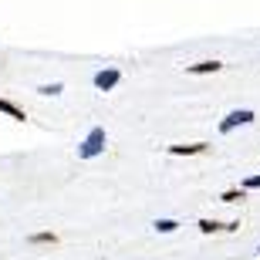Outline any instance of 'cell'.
Wrapping results in <instances>:
<instances>
[{"label": "cell", "mask_w": 260, "mask_h": 260, "mask_svg": "<svg viewBox=\"0 0 260 260\" xmlns=\"http://www.w3.org/2000/svg\"><path fill=\"white\" fill-rule=\"evenodd\" d=\"M27 240H30V243H58V237H54V233H48V230H44V233H30Z\"/></svg>", "instance_id": "obj_10"}, {"label": "cell", "mask_w": 260, "mask_h": 260, "mask_svg": "<svg viewBox=\"0 0 260 260\" xmlns=\"http://www.w3.org/2000/svg\"><path fill=\"white\" fill-rule=\"evenodd\" d=\"M105 142H108V139H105V128L95 125L91 132L85 135V142L78 145V159H95V155H102V152H105Z\"/></svg>", "instance_id": "obj_1"}, {"label": "cell", "mask_w": 260, "mask_h": 260, "mask_svg": "<svg viewBox=\"0 0 260 260\" xmlns=\"http://www.w3.org/2000/svg\"><path fill=\"white\" fill-rule=\"evenodd\" d=\"M118 81H122V71H118V68H102V71H95V88L98 91H112Z\"/></svg>", "instance_id": "obj_3"}, {"label": "cell", "mask_w": 260, "mask_h": 260, "mask_svg": "<svg viewBox=\"0 0 260 260\" xmlns=\"http://www.w3.org/2000/svg\"><path fill=\"white\" fill-rule=\"evenodd\" d=\"M203 233H230V230H237L240 223H220V220H200L196 223Z\"/></svg>", "instance_id": "obj_4"}, {"label": "cell", "mask_w": 260, "mask_h": 260, "mask_svg": "<svg viewBox=\"0 0 260 260\" xmlns=\"http://www.w3.org/2000/svg\"><path fill=\"white\" fill-rule=\"evenodd\" d=\"M0 112H4L7 118H14V122H24V118H27V115H24V108H17L14 102H7V98H0Z\"/></svg>", "instance_id": "obj_7"}, {"label": "cell", "mask_w": 260, "mask_h": 260, "mask_svg": "<svg viewBox=\"0 0 260 260\" xmlns=\"http://www.w3.org/2000/svg\"><path fill=\"white\" fill-rule=\"evenodd\" d=\"M257 253H260V247H257Z\"/></svg>", "instance_id": "obj_13"}, {"label": "cell", "mask_w": 260, "mask_h": 260, "mask_svg": "<svg viewBox=\"0 0 260 260\" xmlns=\"http://www.w3.org/2000/svg\"><path fill=\"white\" fill-rule=\"evenodd\" d=\"M38 91H41V95H61V91H64V88H61L58 81H54V85H41Z\"/></svg>", "instance_id": "obj_11"}, {"label": "cell", "mask_w": 260, "mask_h": 260, "mask_svg": "<svg viewBox=\"0 0 260 260\" xmlns=\"http://www.w3.org/2000/svg\"><path fill=\"white\" fill-rule=\"evenodd\" d=\"M243 200H247V189H226L220 196V203H243Z\"/></svg>", "instance_id": "obj_8"}, {"label": "cell", "mask_w": 260, "mask_h": 260, "mask_svg": "<svg viewBox=\"0 0 260 260\" xmlns=\"http://www.w3.org/2000/svg\"><path fill=\"white\" fill-rule=\"evenodd\" d=\"M152 226H155L159 233H176V230H179V223H176V220H155Z\"/></svg>", "instance_id": "obj_9"}, {"label": "cell", "mask_w": 260, "mask_h": 260, "mask_svg": "<svg viewBox=\"0 0 260 260\" xmlns=\"http://www.w3.org/2000/svg\"><path fill=\"white\" fill-rule=\"evenodd\" d=\"M243 189H260V176H250V179H243Z\"/></svg>", "instance_id": "obj_12"}, {"label": "cell", "mask_w": 260, "mask_h": 260, "mask_svg": "<svg viewBox=\"0 0 260 260\" xmlns=\"http://www.w3.org/2000/svg\"><path fill=\"white\" fill-rule=\"evenodd\" d=\"M253 118H257V115H253L250 108H237V112H230V115L220 122V132H223V135H230L237 125H247V122H253Z\"/></svg>", "instance_id": "obj_2"}, {"label": "cell", "mask_w": 260, "mask_h": 260, "mask_svg": "<svg viewBox=\"0 0 260 260\" xmlns=\"http://www.w3.org/2000/svg\"><path fill=\"white\" fill-rule=\"evenodd\" d=\"M210 149L206 142H193V145H169V155H203Z\"/></svg>", "instance_id": "obj_6"}, {"label": "cell", "mask_w": 260, "mask_h": 260, "mask_svg": "<svg viewBox=\"0 0 260 260\" xmlns=\"http://www.w3.org/2000/svg\"><path fill=\"white\" fill-rule=\"evenodd\" d=\"M223 71L220 61H200V64H186V75H216Z\"/></svg>", "instance_id": "obj_5"}]
</instances>
